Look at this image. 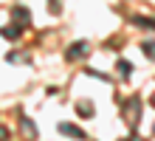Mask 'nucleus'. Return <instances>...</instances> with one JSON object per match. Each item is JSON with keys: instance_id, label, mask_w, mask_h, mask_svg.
Here are the masks:
<instances>
[{"instance_id": "1", "label": "nucleus", "mask_w": 155, "mask_h": 141, "mask_svg": "<svg viewBox=\"0 0 155 141\" xmlns=\"http://www.w3.org/2000/svg\"><path fill=\"white\" fill-rule=\"evenodd\" d=\"M71 48H74V51L68 54V59H76V56H85L87 54V45L85 42H76V45H71Z\"/></svg>"}, {"instance_id": "2", "label": "nucleus", "mask_w": 155, "mask_h": 141, "mask_svg": "<svg viewBox=\"0 0 155 141\" xmlns=\"http://www.w3.org/2000/svg\"><path fill=\"white\" fill-rule=\"evenodd\" d=\"M59 133H74V136H79V138H85V133H82V130L71 127V124H59Z\"/></svg>"}, {"instance_id": "3", "label": "nucleus", "mask_w": 155, "mask_h": 141, "mask_svg": "<svg viewBox=\"0 0 155 141\" xmlns=\"http://www.w3.org/2000/svg\"><path fill=\"white\" fill-rule=\"evenodd\" d=\"M144 54H147V56H152V59H155V42H144Z\"/></svg>"}, {"instance_id": "4", "label": "nucleus", "mask_w": 155, "mask_h": 141, "mask_svg": "<svg viewBox=\"0 0 155 141\" xmlns=\"http://www.w3.org/2000/svg\"><path fill=\"white\" fill-rule=\"evenodd\" d=\"M118 71H121L124 76H130V62H118Z\"/></svg>"}]
</instances>
